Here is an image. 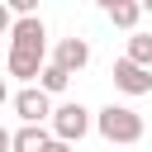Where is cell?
<instances>
[{
  "mask_svg": "<svg viewBox=\"0 0 152 152\" xmlns=\"http://www.w3.org/2000/svg\"><path fill=\"white\" fill-rule=\"evenodd\" d=\"M95 133H100L104 142H114V147H128V142L142 138V114L128 109V104H104V109L95 114Z\"/></svg>",
  "mask_w": 152,
  "mask_h": 152,
  "instance_id": "cell-1",
  "label": "cell"
},
{
  "mask_svg": "<svg viewBox=\"0 0 152 152\" xmlns=\"http://www.w3.org/2000/svg\"><path fill=\"white\" fill-rule=\"evenodd\" d=\"M48 128H52V138H62V142H81L90 128H95V114L86 109V104H57L52 109V119H48Z\"/></svg>",
  "mask_w": 152,
  "mask_h": 152,
  "instance_id": "cell-2",
  "label": "cell"
},
{
  "mask_svg": "<svg viewBox=\"0 0 152 152\" xmlns=\"http://www.w3.org/2000/svg\"><path fill=\"white\" fill-rule=\"evenodd\" d=\"M10 104H14V114H19L24 124H48V119H52V95H48L43 86H24Z\"/></svg>",
  "mask_w": 152,
  "mask_h": 152,
  "instance_id": "cell-3",
  "label": "cell"
},
{
  "mask_svg": "<svg viewBox=\"0 0 152 152\" xmlns=\"http://www.w3.org/2000/svg\"><path fill=\"white\" fill-rule=\"evenodd\" d=\"M114 86L124 95H152V66H138L133 57H119L114 62Z\"/></svg>",
  "mask_w": 152,
  "mask_h": 152,
  "instance_id": "cell-4",
  "label": "cell"
},
{
  "mask_svg": "<svg viewBox=\"0 0 152 152\" xmlns=\"http://www.w3.org/2000/svg\"><path fill=\"white\" fill-rule=\"evenodd\" d=\"M10 48H43L48 52V28L38 14H19L14 28H10Z\"/></svg>",
  "mask_w": 152,
  "mask_h": 152,
  "instance_id": "cell-5",
  "label": "cell"
},
{
  "mask_svg": "<svg viewBox=\"0 0 152 152\" xmlns=\"http://www.w3.org/2000/svg\"><path fill=\"white\" fill-rule=\"evenodd\" d=\"M52 62H57L62 71H71V76H76V71H86V66H90V43H86V38H62V43L52 48Z\"/></svg>",
  "mask_w": 152,
  "mask_h": 152,
  "instance_id": "cell-6",
  "label": "cell"
},
{
  "mask_svg": "<svg viewBox=\"0 0 152 152\" xmlns=\"http://www.w3.org/2000/svg\"><path fill=\"white\" fill-rule=\"evenodd\" d=\"M10 76H19V81H38V71L48 66V52L43 48H10Z\"/></svg>",
  "mask_w": 152,
  "mask_h": 152,
  "instance_id": "cell-7",
  "label": "cell"
},
{
  "mask_svg": "<svg viewBox=\"0 0 152 152\" xmlns=\"http://www.w3.org/2000/svg\"><path fill=\"white\" fill-rule=\"evenodd\" d=\"M48 142H52V128H43V124H24V128H14L10 152H43Z\"/></svg>",
  "mask_w": 152,
  "mask_h": 152,
  "instance_id": "cell-8",
  "label": "cell"
},
{
  "mask_svg": "<svg viewBox=\"0 0 152 152\" xmlns=\"http://www.w3.org/2000/svg\"><path fill=\"white\" fill-rule=\"evenodd\" d=\"M147 10L138 5V0H124V5H114L109 10V19H114V28H128V33H138V19H142Z\"/></svg>",
  "mask_w": 152,
  "mask_h": 152,
  "instance_id": "cell-9",
  "label": "cell"
},
{
  "mask_svg": "<svg viewBox=\"0 0 152 152\" xmlns=\"http://www.w3.org/2000/svg\"><path fill=\"white\" fill-rule=\"evenodd\" d=\"M38 86H43V90H48V95H62V90H66V86H71V71H62V66H57V62H48V66H43V71H38Z\"/></svg>",
  "mask_w": 152,
  "mask_h": 152,
  "instance_id": "cell-10",
  "label": "cell"
},
{
  "mask_svg": "<svg viewBox=\"0 0 152 152\" xmlns=\"http://www.w3.org/2000/svg\"><path fill=\"white\" fill-rule=\"evenodd\" d=\"M124 57H133L138 66H152V33H128V52Z\"/></svg>",
  "mask_w": 152,
  "mask_h": 152,
  "instance_id": "cell-11",
  "label": "cell"
},
{
  "mask_svg": "<svg viewBox=\"0 0 152 152\" xmlns=\"http://www.w3.org/2000/svg\"><path fill=\"white\" fill-rule=\"evenodd\" d=\"M10 28H14V10L0 0V38H10Z\"/></svg>",
  "mask_w": 152,
  "mask_h": 152,
  "instance_id": "cell-12",
  "label": "cell"
},
{
  "mask_svg": "<svg viewBox=\"0 0 152 152\" xmlns=\"http://www.w3.org/2000/svg\"><path fill=\"white\" fill-rule=\"evenodd\" d=\"M14 14H38V0H5Z\"/></svg>",
  "mask_w": 152,
  "mask_h": 152,
  "instance_id": "cell-13",
  "label": "cell"
},
{
  "mask_svg": "<svg viewBox=\"0 0 152 152\" xmlns=\"http://www.w3.org/2000/svg\"><path fill=\"white\" fill-rule=\"evenodd\" d=\"M43 152H76V142H62V138H52V142H48Z\"/></svg>",
  "mask_w": 152,
  "mask_h": 152,
  "instance_id": "cell-14",
  "label": "cell"
},
{
  "mask_svg": "<svg viewBox=\"0 0 152 152\" xmlns=\"http://www.w3.org/2000/svg\"><path fill=\"white\" fill-rule=\"evenodd\" d=\"M14 95H10V86H5V76H0V104H10Z\"/></svg>",
  "mask_w": 152,
  "mask_h": 152,
  "instance_id": "cell-15",
  "label": "cell"
},
{
  "mask_svg": "<svg viewBox=\"0 0 152 152\" xmlns=\"http://www.w3.org/2000/svg\"><path fill=\"white\" fill-rule=\"evenodd\" d=\"M10 138H14V133H10V128H0V152H10Z\"/></svg>",
  "mask_w": 152,
  "mask_h": 152,
  "instance_id": "cell-16",
  "label": "cell"
},
{
  "mask_svg": "<svg viewBox=\"0 0 152 152\" xmlns=\"http://www.w3.org/2000/svg\"><path fill=\"white\" fill-rule=\"evenodd\" d=\"M95 5H100V10L109 14V10H114V5H124V0H95Z\"/></svg>",
  "mask_w": 152,
  "mask_h": 152,
  "instance_id": "cell-17",
  "label": "cell"
},
{
  "mask_svg": "<svg viewBox=\"0 0 152 152\" xmlns=\"http://www.w3.org/2000/svg\"><path fill=\"white\" fill-rule=\"evenodd\" d=\"M138 5H142V10H147V14H152V0H138Z\"/></svg>",
  "mask_w": 152,
  "mask_h": 152,
  "instance_id": "cell-18",
  "label": "cell"
}]
</instances>
